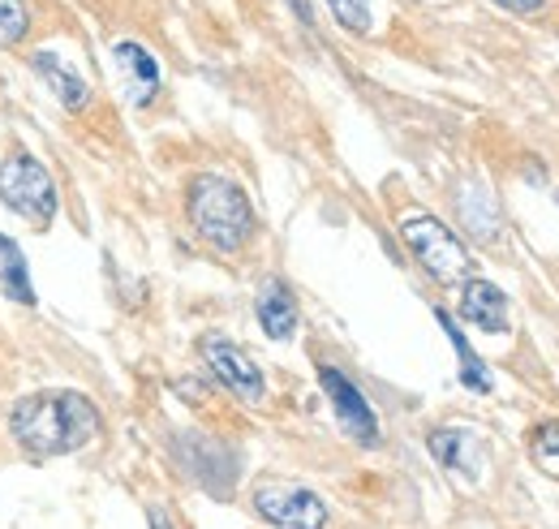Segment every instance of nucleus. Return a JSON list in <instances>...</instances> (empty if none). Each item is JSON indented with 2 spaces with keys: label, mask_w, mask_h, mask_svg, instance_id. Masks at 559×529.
<instances>
[{
  "label": "nucleus",
  "mask_w": 559,
  "mask_h": 529,
  "mask_svg": "<svg viewBox=\"0 0 559 529\" xmlns=\"http://www.w3.org/2000/svg\"><path fill=\"white\" fill-rule=\"evenodd\" d=\"M461 215H465V224H469V233L478 237V242H490L495 233H499V224H495V211H490V202H487V195H483V207H474L469 202V195L461 190Z\"/></svg>",
  "instance_id": "nucleus-16"
},
{
  "label": "nucleus",
  "mask_w": 559,
  "mask_h": 529,
  "mask_svg": "<svg viewBox=\"0 0 559 529\" xmlns=\"http://www.w3.org/2000/svg\"><path fill=\"white\" fill-rule=\"evenodd\" d=\"M146 521H151V529H173V517H168L164 508H151V513H146Z\"/></svg>",
  "instance_id": "nucleus-20"
},
{
  "label": "nucleus",
  "mask_w": 559,
  "mask_h": 529,
  "mask_svg": "<svg viewBox=\"0 0 559 529\" xmlns=\"http://www.w3.org/2000/svg\"><path fill=\"white\" fill-rule=\"evenodd\" d=\"M319 384H323V392L332 400L336 422L345 426V435L357 439L361 448H374V444H379V418H374L370 400L353 388L349 375H341L336 366H319Z\"/></svg>",
  "instance_id": "nucleus-7"
},
{
  "label": "nucleus",
  "mask_w": 559,
  "mask_h": 529,
  "mask_svg": "<svg viewBox=\"0 0 559 529\" xmlns=\"http://www.w3.org/2000/svg\"><path fill=\"white\" fill-rule=\"evenodd\" d=\"M401 237L414 250V259L426 267L430 280L439 284H465L474 271V255L465 250V242L435 215L426 211H405L401 215Z\"/></svg>",
  "instance_id": "nucleus-3"
},
{
  "label": "nucleus",
  "mask_w": 559,
  "mask_h": 529,
  "mask_svg": "<svg viewBox=\"0 0 559 529\" xmlns=\"http://www.w3.org/2000/svg\"><path fill=\"white\" fill-rule=\"evenodd\" d=\"M186 211H190L194 233L219 255H237L254 237V207L246 199V190L228 177H215V173L194 177L186 195Z\"/></svg>",
  "instance_id": "nucleus-2"
},
{
  "label": "nucleus",
  "mask_w": 559,
  "mask_h": 529,
  "mask_svg": "<svg viewBox=\"0 0 559 529\" xmlns=\"http://www.w3.org/2000/svg\"><path fill=\"white\" fill-rule=\"evenodd\" d=\"M31 66H35V73L52 86V95L61 99V108H66V113H82V108L91 104V86L82 82V73H78V69L66 66V57H61V52L39 48V52L31 57Z\"/></svg>",
  "instance_id": "nucleus-10"
},
{
  "label": "nucleus",
  "mask_w": 559,
  "mask_h": 529,
  "mask_svg": "<svg viewBox=\"0 0 559 529\" xmlns=\"http://www.w3.org/2000/svg\"><path fill=\"white\" fill-rule=\"evenodd\" d=\"M426 448H430V457L443 465V469H452L461 478H478V469H483V444L465 426H439V431H430L426 435Z\"/></svg>",
  "instance_id": "nucleus-8"
},
{
  "label": "nucleus",
  "mask_w": 559,
  "mask_h": 529,
  "mask_svg": "<svg viewBox=\"0 0 559 529\" xmlns=\"http://www.w3.org/2000/svg\"><path fill=\"white\" fill-rule=\"evenodd\" d=\"M435 319L443 324V336L452 340V349H456V357H461V384H465L469 392H490V371H487V362H483V357H478V353L469 349V340H465V331L456 328V319H452V315H448L443 306L435 310Z\"/></svg>",
  "instance_id": "nucleus-13"
},
{
  "label": "nucleus",
  "mask_w": 559,
  "mask_h": 529,
  "mask_svg": "<svg viewBox=\"0 0 559 529\" xmlns=\"http://www.w3.org/2000/svg\"><path fill=\"white\" fill-rule=\"evenodd\" d=\"M112 61L121 69V78L130 82V99L134 104H151L155 91H159V66H155V57L142 48L139 39H121L112 48Z\"/></svg>",
  "instance_id": "nucleus-11"
},
{
  "label": "nucleus",
  "mask_w": 559,
  "mask_h": 529,
  "mask_svg": "<svg viewBox=\"0 0 559 529\" xmlns=\"http://www.w3.org/2000/svg\"><path fill=\"white\" fill-rule=\"evenodd\" d=\"M495 4H499V9H512V13H525V17H530V13H538L547 0H495Z\"/></svg>",
  "instance_id": "nucleus-19"
},
{
  "label": "nucleus",
  "mask_w": 559,
  "mask_h": 529,
  "mask_svg": "<svg viewBox=\"0 0 559 529\" xmlns=\"http://www.w3.org/2000/svg\"><path fill=\"white\" fill-rule=\"evenodd\" d=\"M254 513L276 529H328V504L310 486L293 482H259Z\"/></svg>",
  "instance_id": "nucleus-5"
},
{
  "label": "nucleus",
  "mask_w": 559,
  "mask_h": 529,
  "mask_svg": "<svg viewBox=\"0 0 559 529\" xmlns=\"http://www.w3.org/2000/svg\"><path fill=\"white\" fill-rule=\"evenodd\" d=\"M534 452H538L543 461L559 457V422H543V426L534 431Z\"/></svg>",
  "instance_id": "nucleus-18"
},
{
  "label": "nucleus",
  "mask_w": 559,
  "mask_h": 529,
  "mask_svg": "<svg viewBox=\"0 0 559 529\" xmlns=\"http://www.w3.org/2000/svg\"><path fill=\"white\" fill-rule=\"evenodd\" d=\"M336 22L353 35H370V0H328Z\"/></svg>",
  "instance_id": "nucleus-17"
},
{
  "label": "nucleus",
  "mask_w": 559,
  "mask_h": 529,
  "mask_svg": "<svg viewBox=\"0 0 559 529\" xmlns=\"http://www.w3.org/2000/svg\"><path fill=\"white\" fill-rule=\"evenodd\" d=\"M203 357H207V371L224 384V392H233L237 400H246V404H263L267 397V379H263V371L246 357V349H237L228 336H203Z\"/></svg>",
  "instance_id": "nucleus-6"
},
{
  "label": "nucleus",
  "mask_w": 559,
  "mask_h": 529,
  "mask_svg": "<svg viewBox=\"0 0 559 529\" xmlns=\"http://www.w3.org/2000/svg\"><path fill=\"white\" fill-rule=\"evenodd\" d=\"M26 35H31V4L0 0V48H17Z\"/></svg>",
  "instance_id": "nucleus-15"
},
{
  "label": "nucleus",
  "mask_w": 559,
  "mask_h": 529,
  "mask_svg": "<svg viewBox=\"0 0 559 529\" xmlns=\"http://www.w3.org/2000/svg\"><path fill=\"white\" fill-rule=\"evenodd\" d=\"M0 284L13 302L31 306L35 302V289H31V271H26V259H22V246L13 237L0 233Z\"/></svg>",
  "instance_id": "nucleus-14"
},
{
  "label": "nucleus",
  "mask_w": 559,
  "mask_h": 529,
  "mask_svg": "<svg viewBox=\"0 0 559 529\" xmlns=\"http://www.w3.org/2000/svg\"><path fill=\"white\" fill-rule=\"evenodd\" d=\"M99 409L95 400H86L73 388L61 392H31L13 404L9 413V435L22 452L39 457V461H52V457H70L82 452L86 444L99 439Z\"/></svg>",
  "instance_id": "nucleus-1"
},
{
  "label": "nucleus",
  "mask_w": 559,
  "mask_h": 529,
  "mask_svg": "<svg viewBox=\"0 0 559 529\" xmlns=\"http://www.w3.org/2000/svg\"><path fill=\"white\" fill-rule=\"evenodd\" d=\"M288 4H293V13H297V17L306 22V26L314 22V13H310V4H306V0H288Z\"/></svg>",
  "instance_id": "nucleus-21"
},
{
  "label": "nucleus",
  "mask_w": 559,
  "mask_h": 529,
  "mask_svg": "<svg viewBox=\"0 0 559 529\" xmlns=\"http://www.w3.org/2000/svg\"><path fill=\"white\" fill-rule=\"evenodd\" d=\"M461 315H465V324H474V328L483 331H508L512 324V306H508V297H503V289L499 284H490V280H465V289H461Z\"/></svg>",
  "instance_id": "nucleus-9"
},
{
  "label": "nucleus",
  "mask_w": 559,
  "mask_h": 529,
  "mask_svg": "<svg viewBox=\"0 0 559 529\" xmlns=\"http://www.w3.org/2000/svg\"><path fill=\"white\" fill-rule=\"evenodd\" d=\"M254 315H259V324H263V331L272 340H288L297 331V302H293V293H288L284 280H263L259 284Z\"/></svg>",
  "instance_id": "nucleus-12"
},
{
  "label": "nucleus",
  "mask_w": 559,
  "mask_h": 529,
  "mask_svg": "<svg viewBox=\"0 0 559 529\" xmlns=\"http://www.w3.org/2000/svg\"><path fill=\"white\" fill-rule=\"evenodd\" d=\"M0 202H4L13 215H22V220H31L35 228H44V224H52V215H57V181H52V173H48L35 155L13 151V155H4V164H0Z\"/></svg>",
  "instance_id": "nucleus-4"
}]
</instances>
